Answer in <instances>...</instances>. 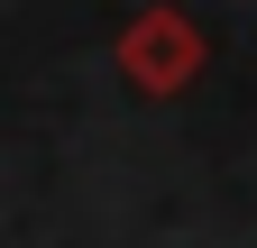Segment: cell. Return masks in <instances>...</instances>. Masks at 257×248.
Instances as JSON below:
<instances>
[{"instance_id": "obj_1", "label": "cell", "mask_w": 257, "mask_h": 248, "mask_svg": "<svg viewBox=\"0 0 257 248\" xmlns=\"http://www.w3.org/2000/svg\"><path fill=\"white\" fill-rule=\"evenodd\" d=\"M110 65H119V83H128V92L175 101V92H193V83H202L211 37H202V19H193V10H175V0H147V10L110 37Z\"/></svg>"}]
</instances>
